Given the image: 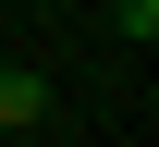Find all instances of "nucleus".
<instances>
[{"mask_svg":"<svg viewBox=\"0 0 159 147\" xmlns=\"http://www.w3.org/2000/svg\"><path fill=\"white\" fill-rule=\"evenodd\" d=\"M25 123H49V86H37V74H12V62H0V135H25Z\"/></svg>","mask_w":159,"mask_h":147,"instance_id":"f257e3e1","label":"nucleus"},{"mask_svg":"<svg viewBox=\"0 0 159 147\" xmlns=\"http://www.w3.org/2000/svg\"><path fill=\"white\" fill-rule=\"evenodd\" d=\"M110 25H122V37L147 49V37H159V0H110Z\"/></svg>","mask_w":159,"mask_h":147,"instance_id":"f03ea898","label":"nucleus"},{"mask_svg":"<svg viewBox=\"0 0 159 147\" xmlns=\"http://www.w3.org/2000/svg\"><path fill=\"white\" fill-rule=\"evenodd\" d=\"M0 147H12V135H0Z\"/></svg>","mask_w":159,"mask_h":147,"instance_id":"7ed1b4c3","label":"nucleus"}]
</instances>
